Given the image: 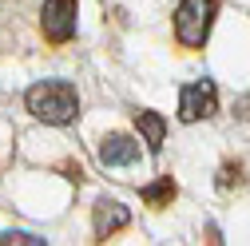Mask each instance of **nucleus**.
<instances>
[{
  "instance_id": "9",
  "label": "nucleus",
  "mask_w": 250,
  "mask_h": 246,
  "mask_svg": "<svg viewBox=\"0 0 250 246\" xmlns=\"http://www.w3.org/2000/svg\"><path fill=\"white\" fill-rule=\"evenodd\" d=\"M0 242H40V238H32V234H4Z\"/></svg>"
},
{
  "instance_id": "8",
  "label": "nucleus",
  "mask_w": 250,
  "mask_h": 246,
  "mask_svg": "<svg viewBox=\"0 0 250 246\" xmlns=\"http://www.w3.org/2000/svg\"><path fill=\"white\" fill-rule=\"evenodd\" d=\"M139 199H143L147 206H171V199H175V179H171V175H159L155 183H147V187L139 191Z\"/></svg>"
},
{
  "instance_id": "5",
  "label": "nucleus",
  "mask_w": 250,
  "mask_h": 246,
  "mask_svg": "<svg viewBox=\"0 0 250 246\" xmlns=\"http://www.w3.org/2000/svg\"><path fill=\"white\" fill-rule=\"evenodd\" d=\"M127 223H131V210L123 206L119 199H100V203H96V210H91V230H96V238H100V242H104V238H111V234H119Z\"/></svg>"
},
{
  "instance_id": "1",
  "label": "nucleus",
  "mask_w": 250,
  "mask_h": 246,
  "mask_svg": "<svg viewBox=\"0 0 250 246\" xmlns=\"http://www.w3.org/2000/svg\"><path fill=\"white\" fill-rule=\"evenodd\" d=\"M28 111H32L36 119L52 123V127H64V123H72L80 115V96H76V87L68 80H40L28 87V96H24Z\"/></svg>"
},
{
  "instance_id": "4",
  "label": "nucleus",
  "mask_w": 250,
  "mask_h": 246,
  "mask_svg": "<svg viewBox=\"0 0 250 246\" xmlns=\"http://www.w3.org/2000/svg\"><path fill=\"white\" fill-rule=\"evenodd\" d=\"M218 111V87L210 80H195L179 91V119L183 123H199V119H210Z\"/></svg>"
},
{
  "instance_id": "7",
  "label": "nucleus",
  "mask_w": 250,
  "mask_h": 246,
  "mask_svg": "<svg viewBox=\"0 0 250 246\" xmlns=\"http://www.w3.org/2000/svg\"><path fill=\"white\" fill-rule=\"evenodd\" d=\"M135 127L143 131V143H147V151H159V147H163L167 119H163L159 111H135Z\"/></svg>"
},
{
  "instance_id": "6",
  "label": "nucleus",
  "mask_w": 250,
  "mask_h": 246,
  "mask_svg": "<svg viewBox=\"0 0 250 246\" xmlns=\"http://www.w3.org/2000/svg\"><path fill=\"white\" fill-rule=\"evenodd\" d=\"M100 159H104V167H131V163H139V143L131 135H107L100 143Z\"/></svg>"
},
{
  "instance_id": "3",
  "label": "nucleus",
  "mask_w": 250,
  "mask_h": 246,
  "mask_svg": "<svg viewBox=\"0 0 250 246\" xmlns=\"http://www.w3.org/2000/svg\"><path fill=\"white\" fill-rule=\"evenodd\" d=\"M76 0H44L40 8V28H44V40L48 44H68L76 36Z\"/></svg>"
},
{
  "instance_id": "2",
  "label": "nucleus",
  "mask_w": 250,
  "mask_h": 246,
  "mask_svg": "<svg viewBox=\"0 0 250 246\" xmlns=\"http://www.w3.org/2000/svg\"><path fill=\"white\" fill-rule=\"evenodd\" d=\"M214 24V0H183L175 8V40L179 48H203Z\"/></svg>"
}]
</instances>
